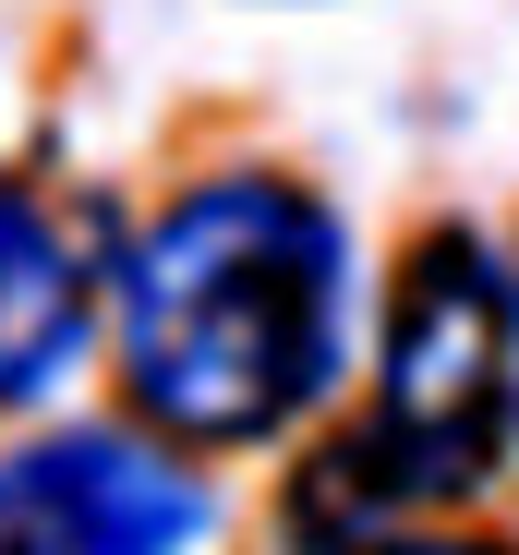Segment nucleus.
Returning <instances> with one entry per match:
<instances>
[{
  "instance_id": "f257e3e1",
  "label": "nucleus",
  "mask_w": 519,
  "mask_h": 555,
  "mask_svg": "<svg viewBox=\"0 0 519 555\" xmlns=\"http://www.w3.org/2000/svg\"><path fill=\"white\" fill-rule=\"evenodd\" d=\"M351 362V230L278 169L169 194L121 254V387L169 447H267Z\"/></svg>"
},
{
  "instance_id": "f03ea898",
  "label": "nucleus",
  "mask_w": 519,
  "mask_h": 555,
  "mask_svg": "<svg viewBox=\"0 0 519 555\" xmlns=\"http://www.w3.org/2000/svg\"><path fill=\"white\" fill-rule=\"evenodd\" d=\"M375 459L411 507L471 495L507 472L519 435V278L471 230H423L399 291H387V350H375Z\"/></svg>"
},
{
  "instance_id": "7ed1b4c3",
  "label": "nucleus",
  "mask_w": 519,
  "mask_h": 555,
  "mask_svg": "<svg viewBox=\"0 0 519 555\" xmlns=\"http://www.w3.org/2000/svg\"><path fill=\"white\" fill-rule=\"evenodd\" d=\"M218 495L121 423H61L0 459V555H182Z\"/></svg>"
},
{
  "instance_id": "20e7f679",
  "label": "nucleus",
  "mask_w": 519,
  "mask_h": 555,
  "mask_svg": "<svg viewBox=\"0 0 519 555\" xmlns=\"http://www.w3.org/2000/svg\"><path fill=\"white\" fill-rule=\"evenodd\" d=\"M98 326V278H85L73 230L49 218V194L0 181V411H37Z\"/></svg>"
},
{
  "instance_id": "39448f33",
  "label": "nucleus",
  "mask_w": 519,
  "mask_h": 555,
  "mask_svg": "<svg viewBox=\"0 0 519 555\" xmlns=\"http://www.w3.org/2000/svg\"><path fill=\"white\" fill-rule=\"evenodd\" d=\"M363 555H507V543H471V531H375Z\"/></svg>"
}]
</instances>
